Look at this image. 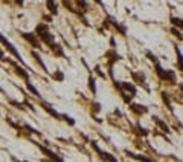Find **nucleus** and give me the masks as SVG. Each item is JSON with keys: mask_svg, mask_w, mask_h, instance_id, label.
I'll list each match as a JSON object with an SVG mask.
<instances>
[{"mask_svg": "<svg viewBox=\"0 0 183 162\" xmlns=\"http://www.w3.org/2000/svg\"><path fill=\"white\" fill-rule=\"evenodd\" d=\"M35 34L38 35V38L43 40L49 48H52L53 44H55V37H53V34H51V32H49L47 24H44V23L37 24V28H35Z\"/></svg>", "mask_w": 183, "mask_h": 162, "instance_id": "obj_1", "label": "nucleus"}, {"mask_svg": "<svg viewBox=\"0 0 183 162\" xmlns=\"http://www.w3.org/2000/svg\"><path fill=\"white\" fill-rule=\"evenodd\" d=\"M0 43L3 44V48H5L8 52H11L12 55H14V58H15V60H18L20 63H23V58H22V55H20V52L17 51V49H15V46H14V44H12L11 41L8 40L5 35H2V34H0Z\"/></svg>", "mask_w": 183, "mask_h": 162, "instance_id": "obj_2", "label": "nucleus"}, {"mask_svg": "<svg viewBox=\"0 0 183 162\" xmlns=\"http://www.w3.org/2000/svg\"><path fill=\"white\" fill-rule=\"evenodd\" d=\"M156 72H157V75H159L160 80H165V81H174V80H176L174 72H169V70L162 69V66L159 63H156Z\"/></svg>", "mask_w": 183, "mask_h": 162, "instance_id": "obj_3", "label": "nucleus"}, {"mask_svg": "<svg viewBox=\"0 0 183 162\" xmlns=\"http://www.w3.org/2000/svg\"><path fill=\"white\" fill-rule=\"evenodd\" d=\"M90 144H92V148H93V150L96 151L99 156H101V159H105V161H111V162H116V161H118V159H116L114 156H111L110 153H107V151H102L101 148H99V145H98L96 142H95V141H92Z\"/></svg>", "mask_w": 183, "mask_h": 162, "instance_id": "obj_4", "label": "nucleus"}, {"mask_svg": "<svg viewBox=\"0 0 183 162\" xmlns=\"http://www.w3.org/2000/svg\"><path fill=\"white\" fill-rule=\"evenodd\" d=\"M32 142H34V144L37 145V147H38V148H40V150H41V153H43V155H46V156H47V157H49V159H52V161H63V157H60V156H57V155H55V153H53L52 150H49V148H47V147H43V145H40L38 142H35V141H32Z\"/></svg>", "mask_w": 183, "mask_h": 162, "instance_id": "obj_5", "label": "nucleus"}, {"mask_svg": "<svg viewBox=\"0 0 183 162\" xmlns=\"http://www.w3.org/2000/svg\"><path fill=\"white\" fill-rule=\"evenodd\" d=\"M22 37H23L26 41H29V43H31L35 49H40V48H41L40 41H38V38H37V37H38L37 34H32V32H31V34H28V32H22Z\"/></svg>", "mask_w": 183, "mask_h": 162, "instance_id": "obj_6", "label": "nucleus"}, {"mask_svg": "<svg viewBox=\"0 0 183 162\" xmlns=\"http://www.w3.org/2000/svg\"><path fill=\"white\" fill-rule=\"evenodd\" d=\"M9 63L14 66V70H15V73H17V75L20 77V78H23L24 81H29V73L26 72V70H24L22 66H18L17 63H14V61H9Z\"/></svg>", "mask_w": 183, "mask_h": 162, "instance_id": "obj_7", "label": "nucleus"}, {"mask_svg": "<svg viewBox=\"0 0 183 162\" xmlns=\"http://www.w3.org/2000/svg\"><path fill=\"white\" fill-rule=\"evenodd\" d=\"M41 106H43V109H44L46 112H47V113L51 115V116H53L55 119H63V115H60L55 109H53V107H51V104H47V102H44V101H43V102H41Z\"/></svg>", "mask_w": 183, "mask_h": 162, "instance_id": "obj_8", "label": "nucleus"}, {"mask_svg": "<svg viewBox=\"0 0 183 162\" xmlns=\"http://www.w3.org/2000/svg\"><path fill=\"white\" fill-rule=\"evenodd\" d=\"M114 86H116V87H118V89H120V90H122V89H125V90H130V92H131V95H133V96H134V95L137 93V90H136V87H134V86H133V84H131V83H116V81H114Z\"/></svg>", "mask_w": 183, "mask_h": 162, "instance_id": "obj_9", "label": "nucleus"}, {"mask_svg": "<svg viewBox=\"0 0 183 162\" xmlns=\"http://www.w3.org/2000/svg\"><path fill=\"white\" fill-rule=\"evenodd\" d=\"M31 55H32V57H34V60H35V61H37V63H38V64H40V67H41V69H43V70H44V72H46V73H49V70H47V67H46V63H44V61H43V60H41V57H40V54H38V52H37V51H31Z\"/></svg>", "mask_w": 183, "mask_h": 162, "instance_id": "obj_10", "label": "nucleus"}, {"mask_svg": "<svg viewBox=\"0 0 183 162\" xmlns=\"http://www.w3.org/2000/svg\"><path fill=\"white\" fill-rule=\"evenodd\" d=\"M46 6H47V9H49V12H51L52 15L58 14V5H57L55 0H47V2H46Z\"/></svg>", "mask_w": 183, "mask_h": 162, "instance_id": "obj_11", "label": "nucleus"}, {"mask_svg": "<svg viewBox=\"0 0 183 162\" xmlns=\"http://www.w3.org/2000/svg\"><path fill=\"white\" fill-rule=\"evenodd\" d=\"M130 109L134 112V113H137V115H142V113H147V112H148L147 107L140 106V104H130Z\"/></svg>", "mask_w": 183, "mask_h": 162, "instance_id": "obj_12", "label": "nucleus"}, {"mask_svg": "<svg viewBox=\"0 0 183 162\" xmlns=\"http://www.w3.org/2000/svg\"><path fill=\"white\" fill-rule=\"evenodd\" d=\"M26 87H28V90L29 92H31L32 95H35L37 98H41V95H40V92H38V89H37V87L32 84L31 81H26Z\"/></svg>", "mask_w": 183, "mask_h": 162, "instance_id": "obj_13", "label": "nucleus"}, {"mask_svg": "<svg viewBox=\"0 0 183 162\" xmlns=\"http://www.w3.org/2000/svg\"><path fill=\"white\" fill-rule=\"evenodd\" d=\"M51 49H52V51L57 54L58 57H61V58H66V54H64V51H63V48H61V46H60L58 43H55V44H53V46H52Z\"/></svg>", "mask_w": 183, "mask_h": 162, "instance_id": "obj_14", "label": "nucleus"}, {"mask_svg": "<svg viewBox=\"0 0 183 162\" xmlns=\"http://www.w3.org/2000/svg\"><path fill=\"white\" fill-rule=\"evenodd\" d=\"M109 20H110V22H111V24H113V26H114L116 29H118V31H119L122 35H125V34H127V29H125V26H124V24H119L118 22H114L113 18H109Z\"/></svg>", "mask_w": 183, "mask_h": 162, "instance_id": "obj_15", "label": "nucleus"}, {"mask_svg": "<svg viewBox=\"0 0 183 162\" xmlns=\"http://www.w3.org/2000/svg\"><path fill=\"white\" fill-rule=\"evenodd\" d=\"M89 89L92 90V95H96L98 89H96V80L93 77H89Z\"/></svg>", "mask_w": 183, "mask_h": 162, "instance_id": "obj_16", "label": "nucleus"}, {"mask_svg": "<svg viewBox=\"0 0 183 162\" xmlns=\"http://www.w3.org/2000/svg\"><path fill=\"white\" fill-rule=\"evenodd\" d=\"M153 121H154V122L157 124V126L160 127V128H163V132H166V133H169V132H171V130L168 128V126H166V124H165L163 121H160V119L157 118V116H153Z\"/></svg>", "mask_w": 183, "mask_h": 162, "instance_id": "obj_17", "label": "nucleus"}, {"mask_svg": "<svg viewBox=\"0 0 183 162\" xmlns=\"http://www.w3.org/2000/svg\"><path fill=\"white\" fill-rule=\"evenodd\" d=\"M176 54H177V66H178L180 70H183V55H182V52L178 51L177 48H176Z\"/></svg>", "mask_w": 183, "mask_h": 162, "instance_id": "obj_18", "label": "nucleus"}, {"mask_svg": "<svg viewBox=\"0 0 183 162\" xmlns=\"http://www.w3.org/2000/svg\"><path fill=\"white\" fill-rule=\"evenodd\" d=\"M52 78L55 81H64V73L61 72V70H57L55 73H52Z\"/></svg>", "mask_w": 183, "mask_h": 162, "instance_id": "obj_19", "label": "nucleus"}, {"mask_svg": "<svg viewBox=\"0 0 183 162\" xmlns=\"http://www.w3.org/2000/svg\"><path fill=\"white\" fill-rule=\"evenodd\" d=\"M162 98H163V101H165L166 107H168L169 110H172V106H171V101H169V96H168V95H166L165 92H162Z\"/></svg>", "mask_w": 183, "mask_h": 162, "instance_id": "obj_20", "label": "nucleus"}, {"mask_svg": "<svg viewBox=\"0 0 183 162\" xmlns=\"http://www.w3.org/2000/svg\"><path fill=\"white\" fill-rule=\"evenodd\" d=\"M133 78H134L136 81H139V83H143V81H145V75H143V73H137V72H133Z\"/></svg>", "mask_w": 183, "mask_h": 162, "instance_id": "obj_21", "label": "nucleus"}, {"mask_svg": "<svg viewBox=\"0 0 183 162\" xmlns=\"http://www.w3.org/2000/svg\"><path fill=\"white\" fill-rule=\"evenodd\" d=\"M171 22H172V24H176V26H178V28H182V29H183V20H182V18L172 17V18H171Z\"/></svg>", "mask_w": 183, "mask_h": 162, "instance_id": "obj_22", "label": "nucleus"}, {"mask_svg": "<svg viewBox=\"0 0 183 162\" xmlns=\"http://www.w3.org/2000/svg\"><path fill=\"white\" fill-rule=\"evenodd\" d=\"M127 155H130L131 157H134V159H140V161H149L148 157H145V156H137V155H134V153H131V151H127Z\"/></svg>", "mask_w": 183, "mask_h": 162, "instance_id": "obj_23", "label": "nucleus"}, {"mask_svg": "<svg viewBox=\"0 0 183 162\" xmlns=\"http://www.w3.org/2000/svg\"><path fill=\"white\" fill-rule=\"evenodd\" d=\"M63 119L69 124V126H75V119H72L69 115H63Z\"/></svg>", "mask_w": 183, "mask_h": 162, "instance_id": "obj_24", "label": "nucleus"}, {"mask_svg": "<svg viewBox=\"0 0 183 162\" xmlns=\"http://www.w3.org/2000/svg\"><path fill=\"white\" fill-rule=\"evenodd\" d=\"M76 3L82 6V11H87V9H89V5H87V2H86V0H76Z\"/></svg>", "mask_w": 183, "mask_h": 162, "instance_id": "obj_25", "label": "nucleus"}, {"mask_svg": "<svg viewBox=\"0 0 183 162\" xmlns=\"http://www.w3.org/2000/svg\"><path fill=\"white\" fill-rule=\"evenodd\" d=\"M24 128H28L29 132H31V133H35V135H40V132L38 130H35L34 127H31V126H28V124H24Z\"/></svg>", "mask_w": 183, "mask_h": 162, "instance_id": "obj_26", "label": "nucleus"}, {"mask_svg": "<svg viewBox=\"0 0 183 162\" xmlns=\"http://www.w3.org/2000/svg\"><path fill=\"white\" fill-rule=\"evenodd\" d=\"M95 70H96V73H98V75L101 77V78H105V73H104L102 70H101V67H99V66H96V67H95Z\"/></svg>", "mask_w": 183, "mask_h": 162, "instance_id": "obj_27", "label": "nucleus"}, {"mask_svg": "<svg viewBox=\"0 0 183 162\" xmlns=\"http://www.w3.org/2000/svg\"><path fill=\"white\" fill-rule=\"evenodd\" d=\"M92 106H93V110H95V112H99V110H101V104H98V102H93Z\"/></svg>", "mask_w": 183, "mask_h": 162, "instance_id": "obj_28", "label": "nucleus"}, {"mask_svg": "<svg viewBox=\"0 0 183 162\" xmlns=\"http://www.w3.org/2000/svg\"><path fill=\"white\" fill-rule=\"evenodd\" d=\"M147 55H148V58H149V60H153L154 63H157V60H156V55H153L151 52H147Z\"/></svg>", "mask_w": 183, "mask_h": 162, "instance_id": "obj_29", "label": "nucleus"}, {"mask_svg": "<svg viewBox=\"0 0 183 162\" xmlns=\"http://www.w3.org/2000/svg\"><path fill=\"white\" fill-rule=\"evenodd\" d=\"M14 2H15V3H18V5H20V6H23V3H24V0H14Z\"/></svg>", "mask_w": 183, "mask_h": 162, "instance_id": "obj_30", "label": "nucleus"}, {"mask_svg": "<svg viewBox=\"0 0 183 162\" xmlns=\"http://www.w3.org/2000/svg\"><path fill=\"white\" fill-rule=\"evenodd\" d=\"M0 60H5V54H3L2 49H0Z\"/></svg>", "mask_w": 183, "mask_h": 162, "instance_id": "obj_31", "label": "nucleus"}, {"mask_svg": "<svg viewBox=\"0 0 183 162\" xmlns=\"http://www.w3.org/2000/svg\"><path fill=\"white\" fill-rule=\"evenodd\" d=\"M95 2H96L98 5H102V0H95Z\"/></svg>", "mask_w": 183, "mask_h": 162, "instance_id": "obj_32", "label": "nucleus"}]
</instances>
